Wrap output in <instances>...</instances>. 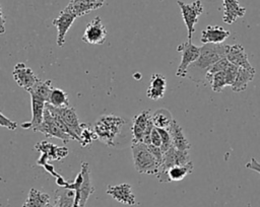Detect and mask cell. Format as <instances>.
Returning <instances> with one entry per match:
<instances>
[{
    "instance_id": "obj_1",
    "label": "cell",
    "mask_w": 260,
    "mask_h": 207,
    "mask_svg": "<svg viewBox=\"0 0 260 207\" xmlns=\"http://www.w3.org/2000/svg\"><path fill=\"white\" fill-rule=\"evenodd\" d=\"M229 45L224 44H203L200 47L198 59L189 66L186 77L194 82L206 80L208 69L218 60L226 56Z\"/></svg>"
},
{
    "instance_id": "obj_2",
    "label": "cell",
    "mask_w": 260,
    "mask_h": 207,
    "mask_svg": "<svg viewBox=\"0 0 260 207\" xmlns=\"http://www.w3.org/2000/svg\"><path fill=\"white\" fill-rule=\"evenodd\" d=\"M125 125V120L115 115H105L100 117L93 124V130L95 132L98 140L113 147L115 140L120 135L122 128Z\"/></svg>"
},
{
    "instance_id": "obj_3",
    "label": "cell",
    "mask_w": 260,
    "mask_h": 207,
    "mask_svg": "<svg viewBox=\"0 0 260 207\" xmlns=\"http://www.w3.org/2000/svg\"><path fill=\"white\" fill-rule=\"evenodd\" d=\"M65 188L75 192L73 207H85L87 199L94 192V188L91 184L90 167L87 162H81L80 171L76 176L75 180L73 183H67Z\"/></svg>"
},
{
    "instance_id": "obj_4",
    "label": "cell",
    "mask_w": 260,
    "mask_h": 207,
    "mask_svg": "<svg viewBox=\"0 0 260 207\" xmlns=\"http://www.w3.org/2000/svg\"><path fill=\"white\" fill-rule=\"evenodd\" d=\"M131 150L134 167L139 174L154 176L157 174L160 164L154 155L150 152L146 144L142 142L132 143Z\"/></svg>"
},
{
    "instance_id": "obj_5",
    "label": "cell",
    "mask_w": 260,
    "mask_h": 207,
    "mask_svg": "<svg viewBox=\"0 0 260 207\" xmlns=\"http://www.w3.org/2000/svg\"><path fill=\"white\" fill-rule=\"evenodd\" d=\"M191 162V157L189 151L178 150L172 146L168 151L164 153L162 161L159 169L155 177L160 183H170V178L168 176V170L174 165H183Z\"/></svg>"
},
{
    "instance_id": "obj_6",
    "label": "cell",
    "mask_w": 260,
    "mask_h": 207,
    "mask_svg": "<svg viewBox=\"0 0 260 207\" xmlns=\"http://www.w3.org/2000/svg\"><path fill=\"white\" fill-rule=\"evenodd\" d=\"M177 3L181 9L182 17L187 28L188 40L191 41L193 33L195 32V24L198 22L199 16L203 13L202 2L200 0H196L192 3H186L178 0Z\"/></svg>"
},
{
    "instance_id": "obj_7",
    "label": "cell",
    "mask_w": 260,
    "mask_h": 207,
    "mask_svg": "<svg viewBox=\"0 0 260 207\" xmlns=\"http://www.w3.org/2000/svg\"><path fill=\"white\" fill-rule=\"evenodd\" d=\"M177 51L182 53L181 63L178 66L176 71V76L178 77H186L187 70L191 64H193L200 55V47L192 44V41H187L181 43L177 47Z\"/></svg>"
},
{
    "instance_id": "obj_8",
    "label": "cell",
    "mask_w": 260,
    "mask_h": 207,
    "mask_svg": "<svg viewBox=\"0 0 260 207\" xmlns=\"http://www.w3.org/2000/svg\"><path fill=\"white\" fill-rule=\"evenodd\" d=\"M36 132H41L43 133L46 137L49 138H58L62 140L63 143H68L70 140H73V138L63 132L61 128L56 124L55 119L50 111V109L47 107L46 104V109H45V114H44V121L43 123L37 128Z\"/></svg>"
},
{
    "instance_id": "obj_9",
    "label": "cell",
    "mask_w": 260,
    "mask_h": 207,
    "mask_svg": "<svg viewBox=\"0 0 260 207\" xmlns=\"http://www.w3.org/2000/svg\"><path fill=\"white\" fill-rule=\"evenodd\" d=\"M107 29L104 26L100 16L94 17L87 23L81 40L90 45H102L107 38Z\"/></svg>"
},
{
    "instance_id": "obj_10",
    "label": "cell",
    "mask_w": 260,
    "mask_h": 207,
    "mask_svg": "<svg viewBox=\"0 0 260 207\" xmlns=\"http://www.w3.org/2000/svg\"><path fill=\"white\" fill-rule=\"evenodd\" d=\"M53 109L69 129L73 140H76L79 142V135L81 133L82 123L79 122L75 109L73 107H65V108L53 107Z\"/></svg>"
},
{
    "instance_id": "obj_11",
    "label": "cell",
    "mask_w": 260,
    "mask_h": 207,
    "mask_svg": "<svg viewBox=\"0 0 260 207\" xmlns=\"http://www.w3.org/2000/svg\"><path fill=\"white\" fill-rule=\"evenodd\" d=\"M12 76L17 85L22 87L26 91L32 88L36 85V83L40 80L34 73V71L24 63H17L14 66Z\"/></svg>"
},
{
    "instance_id": "obj_12",
    "label": "cell",
    "mask_w": 260,
    "mask_h": 207,
    "mask_svg": "<svg viewBox=\"0 0 260 207\" xmlns=\"http://www.w3.org/2000/svg\"><path fill=\"white\" fill-rule=\"evenodd\" d=\"M76 18L77 17L72 12L64 8L59 13V15L53 19V25L56 26L57 28V40H56L57 46L59 47L64 46L66 33Z\"/></svg>"
},
{
    "instance_id": "obj_13",
    "label": "cell",
    "mask_w": 260,
    "mask_h": 207,
    "mask_svg": "<svg viewBox=\"0 0 260 207\" xmlns=\"http://www.w3.org/2000/svg\"><path fill=\"white\" fill-rule=\"evenodd\" d=\"M152 124L151 115L149 111H142L135 115L132 119V143H143V137L147 128Z\"/></svg>"
},
{
    "instance_id": "obj_14",
    "label": "cell",
    "mask_w": 260,
    "mask_h": 207,
    "mask_svg": "<svg viewBox=\"0 0 260 207\" xmlns=\"http://www.w3.org/2000/svg\"><path fill=\"white\" fill-rule=\"evenodd\" d=\"M107 194L119 203L134 206L137 204L135 196L132 192V187L130 184L123 183L119 185H109L107 188Z\"/></svg>"
},
{
    "instance_id": "obj_15",
    "label": "cell",
    "mask_w": 260,
    "mask_h": 207,
    "mask_svg": "<svg viewBox=\"0 0 260 207\" xmlns=\"http://www.w3.org/2000/svg\"><path fill=\"white\" fill-rule=\"evenodd\" d=\"M30 99H31V120L28 122L22 123L20 126L22 129L32 130L34 132H36L37 128L44 121V114H45L47 102L35 95H30Z\"/></svg>"
},
{
    "instance_id": "obj_16",
    "label": "cell",
    "mask_w": 260,
    "mask_h": 207,
    "mask_svg": "<svg viewBox=\"0 0 260 207\" xmlns=\"http://www.w3.org/2000/svg\"><path fill=\"white\" fill-rule=\"evenodd\" d=\"M230 34V30L219 25H207L201 31L200 41L202 44H223Z\"/></svg>"
},
{
    "instance_id": "obj_17",
    "label": "cell",
    "mask_w": 260,
    "mask_h": 207,
    "mask_svg": "<svg viewBox=\"0 0 260 207\" xmlns=\"http://www.w3.org/2000/svg\"><path fill=\"white\" fill-rule=\"evenodd\" d=\"M104 2L105 1L102 0H70L65 8L72 12L76 17H79L102 7Z\"/></svg>"
},
{
    "instance_id": "obj_18",
    "label": "cell",
    "mask_w": 260,
    "mask_h": 207,
    "mask_svg": "<svg viewBox=\"0 0 260 207\" xmlns=\"http://www.w3.org/2000/svg\"><path fill=\"white\" fill-rule=\"evenodd\" d=\"M35 149L38 150L40 153H44L49 160H61L65 158L69 153L67 147H59L49 141L38 142L35 145Z\"/></svg>"
},
{
    "instance_id": "obj_19",
    "label": "cell",
    "mask_w": 260,
    "mask_h": 207,
    "mask_svg": "<svg viewBox=\"0 0 260 207\" xmlns=\"http://www.w3.org/2000/svg\"><path fill=\"white\" fill-rule=\"evenodd\" d=\"M226 59L230 63L247 69H254V67L250 64L248 60V55L244 49V47L241 44H235L230 46L226 52Z\"/></svg>"
},
{
    "instance_id": "obj_20",
    "label": "cell",
    "mask_w": 260,
    "mask_h": 207,
    "mask_svg": "<svg viewBox=\"0 0 260 207\" xmlns=\"http://www.w3.org/2000/svg\"><path fill=\"white\" fill-rule=\"evenodd\" d=\"M222 20L228 24L234 23L239 17H243L246 13V8L241 6L238 0H222Z\"/></svg>"
},
{
    "instance_id": "obj_21",
    "label": "cell",
    "mask_w": 260,
    "mask_h": 207,
    "mask_svg": "<svg viewBox=\"0 0 260 207\" xmlns=\"http://www.w3.org/2000/svg\"><path fill=\"white\" fill-rule=\"evenodd\" d=\"M167 89V79L162 74L153 73L150 77V84L146 90L148 98L158 100L164 97Z\"/></svg>"
},
{
    "instance_id": "obj_22",
    "label": "cell",
    "mask_w": 260,
    "mask_h": 207,
    "mask_svg": "<svg viewBox=\"0 0 260 207\" xmlns=\"http://www.w3.org/2000/svg\"><path fill=\"white\" fill-rule=\"evenodd\" d=\"M172 136V142L173 146L178 150L183 151H189L191 148V144L187 137L185 136L182 127L178 124V122L175 120L171 127L168 129Z\"/></svg>"
},
{
    "instance_id": "obj_23",
    "label": "cell",
    "mask_w": 260,
    "mask_h": 207,
    "mask_svg": "<svg viewBox=\"0 0 260 207\" xmlns=\"http://www.w3.org/2000/svg\"><path fill=\"white\" fill-rule=\"evenodd\" d=\"M255 74H256L255 68L254 69H247V68L239 67L237 77H236L233 85L231 86L232 90L235 91V92L244 91L247 88L248 83L253 80Z\"/></svg>"
},
{
    "instance_id": "obj_24",
    "label": "cell",
    "mask_w": 260,
    "mask_h": 207,
    "mask_svg": "<svg viewBox=\"0 0 260 207\" xmlns=\"http://www.w3.org/2000/svg\"><path fill=\"white\" fill-rule=\"evenodd\" d=\"M49 202V194L43 193L35 188H31L28 192L26 200L22 204V207H48Z\"/></svg>"
},
{
    "instance_id": "obj_25",
    "label": "cell",
    "mask_w": 260,
    "mask_h": 207,
    "mask_svg": "<svg viewBox=\"0 0 260 207\" xmlns=\"http://www.w3.org/2000/svg\"><path fill=\"white\" fill-rule=\"evenodd\" d=\"M151 120L154 127L159 129H169L175 119L172 113L167 109H158L151 115Z\"/></svg>"
},
{
    "instance_id": "obj_26",
    "label": "cell",
    "mask_w": 260,
    "mask_h": 207,
    "mask_svg": "<svg viewBox=\"0 0 260 207\" xmlns=\"http://www.w3.org/2000/svg\"><path fill=\"white\" fill-rule=\"evenodd\" d=\"M52 89H53L52 80H50V79L41 80L40 79L36 83V85L32 88H30L27 92L29 93V95H35V96L45 100L46 102H48Z\"/></svg>"
},
{
    "instance_id": "obj_27",
    "label": "cell",
    "mask_w": 260,
    "mask_h": 207,
    "mask_svg": "<svg viewBox=\"0 0 260 207\" xmlns=\"http://www.w3.org/2000/svg\"><path fill=\"white\" fill-rule=\"evenodd\" d=\"M193 170L192 161L183 165H174L168 170V176L171 182H179L182 181L187 175H190Z\"/></svg>"
},
{
    "instance_id": "obj_28",
    "label": "cell",
    "mask_w": 260,
    "mask_h": 207,
    "mask_svg": "<svg viewBox=\"0 0 260 207\" xmlns=\"http://www.w3.org/2000/svg\"><path fill=\"white\" fill-rule=\"evenodd\" d=\"M48 104H50L51 106L56 107V108L69 107V99H68L67 92H65L61 88H54L53 87V89L50 93Z\"/></svg>"
},
{
    "instance_id": "obj_29",
    "label": "cell",
    "mask_w": 260,
    "mask_h": 207,
    "mask_svg": "<svg viewBox=\"0 0 260 207\" xmlns=\"http://www.w3.org/2000/svg\"><path fill=\"white\" fill-rule=\"evenodd\" d=\"M75 192L70 189L62 188L55 191V201L62 204L63 207H73Z\"/></svg>"
},
{
    "instance_id": "obj_30",
    "label": "cell",
    "mask_w": 260,
    "mask_h": 207,
    "mask_svg": "<svg viewBox=\"0 0 260 207\" xmlns=\"http://www.w3.org/2000/svg\"><path fill=\"white\" fill-rule=\"evenodd\" d=\"M206 80L210 83L211 89L214 92H221L224 86H226V79L224 71L216 72L211 75H206Z\"/></svg>"
},
{
    "instance_id": "obj_31",
    "label": "cell",
    "mask_w": 260,
    "mask_h": 207,
    "mask_svg": "<svg viewBox=\"0 0 260 207\" xmlns=\"http://www.w3.org/2000/svg\"><path fill=\"white\" fill-rule=\"evenodd\" d=\"M98 139L95 132L93 130V126H90L89 124L82 123V128H81V133L79 135V144L82 147H86L91 144L93 140Z\"/></svg>"
},
{
    "instance_id": "obj_32",
    "label": "cell",
    "mask_w": 260,
    "mask_h": 207,
    "mask_svg": "<svg viewBox=\"0 0 260 207\" xmlns=\"http://www.w3.org/2000/svg\"><path fill=\"white\" fill-rule=\"evenodd\" d=\"M230 62L229 60L226 59V57L224 58H221L220 60H218L217 62H215L207 71V74L206 75H211V74H214L216 72H221V71H224L226 69V67L229 66Z\"/></svg>"
},
{
    "instance_id": "obj_33",
    "label": "cell",
    "mask_w": 260,
    "mask_h": 207,
    "mask_svg": "<svg viewBox=\"0 0 260 207\" xmlns=\"http://www.w3.org/2000/svg\"><path fill=\"white\" fill-rule=\"evenodd\" d=\"M238 71H239V67L230 63L229 66L226 67V69L224 70V74H225V79H226V85L229 86H232L236 77H237V74H238Z\"/></svg>"
},
{
    "instance_id": "obj_34",
    "label": "cell",
    "mask_w": 260,
    "mask_h": 207,
    "mask_svg": "<svg viewBox=\"0 0 260 207\" xmlns=\"http://www.w3.org/2000/svg\"><path fill=\"white\" fill-rule=\"evenodd\" d=\"M0 126L5 127V128L11 130V131H13V130H15L17 128L16 122H14V121L10 120L9 118H7L2 112L0 113Z\"/></svg>"
},
{
    "instance_id": "obj_35",
    "label": "cell",
    "mask_w": 260,
    "mask_h": 207,
    "mask_svg": "<svg viewBox=\"0 0 260 207\" xmlns=\"http://www.w3.org/2000/svg\"><path fill=\"white\" fill-rule=\"evenodd\" d=\"M150 144L160 147L161 146V137L159 134V131L156 127H153L152 131H151V135H150Z\"/></svg>"
},
{
    "instance_id": "obj_36",
    "label": "cell",
    "mask_w": 260,
    "mask_h": 207,
    "mask_svg": "<svg viewBox=\"0 0 260 207\" xmlns=\"http://www.w3.org/2000/svg\"><path fill=\"white\" fill-rule=\"evenodd\" d=\"M245 166H246L247 168H249V169L255 170L256 172L260 174V162H259V161H257L254 157H252V158H251V160H250L249 162H247Z\"/></svg>"
},
{
    "instance_id": "obj_37",
    "label": "cell",
    "mask_w": 260,
    "mask_h": 207,
    "mask_svg": "<svg viewBox=\"0 0 260 207\" xmlns=\"http://www.w3.org/2000/svg\"><path fill=\"white\" fill-rule=\"evenodd\" d=\"M1 30H0V32L1 33H4V31H5V18H4V14H3V11L1 10Z\"/></svg>"
},
{
    "instance_id": "obj_38",
    "label": "cell",
    "mask_w": 260,
    "mask_h": 207,
    "mask_svg": "<svg viewBox=\"0 0 260 207\" xmlns=\"http://www.w3.org/2000/svg\"><path fill=\"white\" fill-rule=\"evenodd\" d=\"M102 1H105V0H102Z\"/></svg>"
}]
</instances>
